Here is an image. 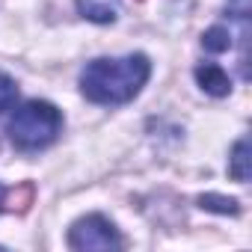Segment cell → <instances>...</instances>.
Listing matches in <instances>:
<instances>
[{
	"instance_id": "ba28073f",
	"label": "cell",
	"mask_w": 252,
	"mask_h": 252,
	"mask_svg": "<svg viewBox=\"0 0 252 252\" xmlns=\"http://www.w3.org/2000/svg\"><path fill=\"white\" fill-rule=\"evenodd\" d=\"M15 101H18V83L9 74L0 71V116H3L6 110H12Z\"/></svg>"
},
{
	"instance_id": "8992f818",
	"label": "cell",
	"mask_w": 252,
	"mask_h": 252,
	"mask_svg": "<svg viewBox=\"0 0 252 252\" xmlns=\"http://www.w3.org/2000/svg\"><path fill=\"white\" fill-rule=\"evenodd\" d=\"M246 152H249V143H246V140H237L234 149H231V163H228L231 178L240 181V184L249 181V155H246Z\"/></svg>"
},
{
	"instance_id": "9c48e42d",
	"label": "cell",
	"mask_w": 252,
	"mask_h": 252,
	"mask_svg": "<svg viewBox=\"0 0 252 252\" xmlns=\"http://www.w3.org/2000/svg\"><path fill=\"white\" fill-rule=\"evenodd\" d=\"M6 196H9V190L0 184V211H3V205H6Z\"/></svg>"
},
{
	"instance_id": "5b68a950",
	"label": "cell",
	"mask_w": 252,
	"mask_h": 252,
	"mask_svg": "<svg viewBox=\"0 0 252 252\" xmlns=\"http://www.w3.org/2000/svg\"><path fill=\"white\" fill-rule=\"evenodd\" d=\"M77 9L95 24H113L122 15V0H77Z\"/></svg>"
},
{
	"instance_id": "6da1fadb",
	"label": "cell",
	"mask_w": 252,
	"mask_h": 252,
	"mask_svg": "<svg viewBox=\"0 0 252 252\" xmlns=\"http://www.w3.org/2000/svg\"><path fill=\"white\" fill-rule=\"evenodd\" d=\"M152 77V60L146 54L98 57L80 71V92L101 107H119L134 101Z\"/></svg>"
},
{
	"instance_id": "3957f363",
	"label": "cell",
	"mask_w": 252,
	"mask_h": 252,
	"mask_svg": "<svg viewBox=\"0 0 252 252\" xmlns=\"http://www.w3.org/2000/svg\"><path fill=\"white\" fill-rule=\"evenodd\" d=\"M68 246L77 249V252H89V249H122L125 240H122L119 228L113 225V220H107L104 214H86V217H80L68 228Z\"/></svg>"
},
{
	"instance_id": "277c9868",
	"label": "cell",
	"mask_w": 252,
	"mask_h": 252,
	"mask_svg": "<svg viewBox=\"0 0 252 252\" xmlns=\"http://www.w3.org/2000/svg\"><path fill=\"white\" fill-rule=\"evenodd\" d=\"M193 74H196V83L202 86V92H208L214 98H225L231 92V77L217 63H202V65H196Z\"/></svg>"
},
{
	"instance_id": "52a82bcc",
	"label": "cell",
	"mask_w": 252,
	"mask_h": 252,
	"mask_svg": "<svg viewBox=\"0 0 252 252\" xmlns=\"http://www.w3.org/2000/svg\"><path fill=\"white\" fill-rule=\"evenodd\" d=\"M199 208H205V211H217V214H237V211H240L237 199H225V196H217V193L199 196Z\"/></svg>"
},
{
	"instance_id": "7a4b0ae2",
	"label": "cell",
	"mask_w": 252,
	"mask_h": 252,
	"mask_svg": "<svg viewBox=\"0 0 252 252\" xmlns=\"http://www.w3.org/2000/svg\"><path fill=\"white\" fill-rule=\"evenodd\" d=\"M9 143L18 152H42L54 146L63 134V113L51 101H24L21 107H12V116L6 122Z\"/></svg>"
}]
</instances>
